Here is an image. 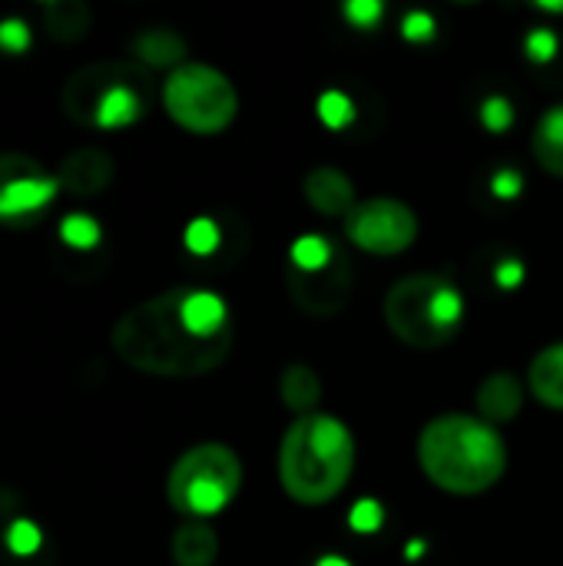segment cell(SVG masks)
<instances>
[{"label": "cell", "mask_w": 563, "mask_h": 566, "mask_svg": "<svg viewBox=\"0 0 563 566\" xmlns=\"http://www.w3.org/2000/svg\"><path fill=\"white\" fill-rule=\"evenodd\" d=\"M60 179L27 153H0V222L43 212L60 196Z\"/></svg>", "instance_id": "obj_9"}, {"label": "cell", "mask_w": 563, "mask_h": 566, "mask_svg": "<svg viewBox=\"0 0 563 566\" xmlns=\"http://www.w3.org/2000/svg\"><path fill=\"white\" fill-rule=\"evenodd\" d=\"M133 56L146 70H176L186 56V40L169 27H149L133 36Z\"/></svg>", "instance_id": "obj_14"}, {"label": "cell", "mask_w": 563, "mask_h": 566, "mask_svg": "<svg viewBox=\"0 0 563 566\" xmlns=\"http://www.w3.org/2000/svg\"><path fill=\"white\" fill-rule=\"evenodd\" d=\"M355 468V438L335 415H305L282 438L279 481L295 504L319 507L335 501Z\"/></svg>", "instance_id": "obj_3"}, {"label": "cell", "mask_w": 563, "mask_h": 566, "mask_svg": "<svg viewBox=\"0 0 563 566\" xmlns=\"http://www.w3.org/2000/svg\"><path fill=\"white\" fill-rule=\"evenodd\" d=\"M30 43H33V36H30L27 20H20V17H3L0 20V50L7 56H23L30 50Z\"/></svg>", "instance_id": "obj_25"}, {"label": "cell", "mask_w": 563, "mask_h": 566, "mask_svg": "<svg viewBox=\"0 0 563 566\" xmlns=\"http://www.w3.org/2000/svg\"><path fill=\"white\" fill-rule=\"evenodd\" d=\"M521 405H524V388L511 371H494L478 388V411L494 428L514 421L521 415Z\"/></svg>", "instance_id": "obj_13"}, {"label": "cell", "mask_w": 563, "mask_h": 566, "mask_svg": "<svg viewBox=\"0 0 563 566\" xmlns=\"http://www.w3.org/2000/svg\"><path fill=\"white\" fill-rule=\"evenodd\" d=\"M531 149L544 172L563 179V103H554L541 113L531 136Z\"/></svg>", "instance_id": "obj_18"}, {"label": "cell", "mask_w": 563, "mask_h": 566, "mask_svg": "<svg viewBox=\"0 0 563 566\" xmlns=\"http://www.w3.org/2000/svg\"><path fill=\"white\" fill-rule=\"evenodd\" d=\"M421 554H425V544H411V547H408V557H411V560H418Z\"/></svg>", "instance_id": "obj_34"}, {"label": "cell", "mask_w": 563, "mask_h": 566, "mask_svg": "<svg viewBox=\"0 0 563 566\" xmlns=\"http://www.w3.org/2000/svg\"><path fill=\"white\" fill-rule=\"evenodd\" d=\"M541 10H563V3H541Z\"/></svg>", "instance_id": "obj_35"}, {"label": "cell", "mask_w": 563, "mask_h": 566, "mask_svg": "<svg viewBox=\"0 0 563 566\" xmlns=\"http://www.w3.org/2000/svg\"><path fill=\"white\" fill-rule=\"evenodd\" d=\"M242 491V461L229 444L206 441L179 454L166 478V497L173 511L202 521L222 514Z\"/></svg>", "instance_id": "obj_6"}, {"label": "cell", "mask_w": 563, "mask_h": 566, "mask_svg": "<svg viewBox=\"0 0 563 566\" xmlns=\"http://www.w3.org/2000/svg\"><path fill=\"white\" fill-rule=\"evenodd\" d=\"M528 381L541 405L563 411V342H554L534 355Z\"/></svg>", "instance_id": "obj_17"}, {"label": "cell", "mask_w": 563, "mask_h": 566, "mask_svg": "<svg viewBox=\"0 0 563 566\" xmlns=\"http://www.w3.org/2000/svg\"><path fill=\"white\" fill-rule=\"evenodd\" d=\"M481 123H484L491 133L508 129V126L514 123V106H511V99H504V96L484 99V103H481Z\"/></svg>", "instance_id": "obj_27"}, {"label": "cell", "mask_w": 563, "mask_h": 566, "mask_svg": "<svg viewBox=\"0 0 563 566\" xmlns=\"http://www.w3.org/2000/svg\"><path fill=\"white\" fill-rule=\"evenodd\" d=\"M285 289L299 312L312 318H335L352 302L355 272H352V262L338 252L325 269H315V272H302L289 265Z\"/></svg>", "instance_id": "obj_10"}, {"label": "cell", "mask_w": 563, "mask_h": 566, "mask_svg": "<svg viewBox=\"0 0 563 566\" xmlns=\"http://www.w3.org/2000/svg\"><path fill=\"white\" fill-rule=\"evenodd\" d=\"M43 13V30L56 43H76L90 33L93 13L83 0H46L40 7Z\"/></svg>", "instance_id": "obj_16"}, {"label": "cell", "mask_w": 563, "mask_h": 566, "mask_svg": "<svg viewBox=\"0 0 563 566\" xmlns=\"http://www.w3.org/2000/svg\"><path fill=\"white\" fill-rule=\"evenodd\" d=\"M319 119L329 129H345L355 119V106H352V99L342 90H325L319 96Z\"/></svg>", "instance_id": "obj_23"}, {"label": "cell", "mask_w": 563, "mask_h": 566, "mask_svg": "<svg viewBox=\"0 0 563 566\" xmlns=\"http://www.w3.org/2000/svg\"><path fill=\"white\" fill-rule=\"evenodd\" d=\"M7 551L13 554V557H33L40 547H43V534H40V527L33 524V521H27V517H20V521H13L10 527H7Z\"/></svg>", "instance_id": "obj_24"}, {"label": "cell", "mask_w": 563, "mask_h": 566, "mask_svg": "<svg viewBox=\"0 0 563 566\" xmlns=\"http://www.w3.org/2000/svg\"><path fill=\"white\" fill-rule=\"evenodd\" d=\"M113 172H116V166L106 149L83 146V149H73L63 156L56 179H60L63 192H70L76 199H90V196H100L113 182Z\"/></svg>", "instance_id": "obj_11"}, {"label": "cell", "mask_w": 563, "mask_h": 566, "mask_svg": "<svg viewBox=\"0 0 563 566\" xmlns=\"http://www.w3.org/2000/svg\"><path fill=\"white\" fill-rule=\"evenodd\" d=\"M518 192H521V176H518L514 169H501V172L494 176V196L514 199Z\"/></svg>", "instance_id": "obj_32"}, {"label": "cell", "mask_w": 563, "mask_h": 566, "mask_svg": "<svg viewBox=\"0 0 563 566\" xmlns=\"http://www.w3.org/2000/svg\"><path fill=\"white\" fill-rule=\"evenodd\" d=\"M315 566H352V564H348V560H342L338 554H329V557H322Z\"/></svg>", "instance_id": "obj_33"}, {"label": "cell", "mask_w": 563, "mask_h": 566, "mask_svg": "<svg viewBox=\"0 0 563 566\" xmlns=\"http://www.w3.org/2000/svg\"><path fill=\"white\" fill-rule=\"evenodd\" d=\"M338 255V249L325 239V235H315V232H305L292 242L289 249V265L292 269H302V272H315V269H325L332 259Z\"/></svg>", "instance_id": "obj_20"}, {"label": "cell", "mask_w": 563, "mask_h": 566, "mask_svg": "<svg viewBox=\"0 0 563 566\" xmlns=\"http://www.w3.org/2000/svg\"><path fill=\"white\" fill-rule=\"evenodd\" d=\"M418 464L435 488L458 497H475L504 478L508 444L484 418L441 415L418 434Z\"/></svg>", "instance_id": "obj_2"}, {"label": "cell", "mask_w": 563, "mask_h": 566, "mask_svg": "<svg viewBox=\"0 0 563 566\" xmlns=\"http://www.w3.org/2000/svg\"><path fill=\"white\" fill-rule=\"evenodd\" d=\"M385 322L411 348H445L465 325V295L445 275H408L388 289Z\"/></svg>", "instance_id": "obj_5"}, {"label": "cell", "mask_w": 563, "mask_h": 566, "mask_svg": "<svg viewBox=\"0 0 563 566\" xmlns=\"http://www.w3.org/2000/svg\"><path fill=\"white\" fill-rule=\"evenodd\" d=\"M63 113L86 129H126L153 106L149 70L136 60H100L66 76L60 90Z\"/></svg>", "instance_id": "obj_4"}, {"label": "cell", "mask_w": 563, "mask_h": 566, "mask_svg": "<svg viewBox=\"0 0 563 566\" xmlns=\"http://www.w3.org/2000/svg\"><path fill=\"white\" fill-rule=\"evenodd\" d=\"M183 298L186 285L166 289L116 318L110 345L133 371L153 378H199L229 358L236 332H196L186 318Z\"/></svg>", "instance_id": "obj_1"}, {"label": "cell", "mask_w": 563, "mask_h": 566, "mask_svg": "<svg viewBox=\"0 0 563 566\" xmlns=\"http://www.w3.org/2000/svg\"><path fill=\"white\" fill-rule=\"evenodd\" d=\"M302 192L309 199V206L322 216H348L358 202H355V186L345 172L332 169V166H319L305 176Z\"/></svg>", "instance_id": "obj_12"}, {"label": "cell", "mask_w": 563, "mask_h": 566, "mask_svg": "<svg viewBox=\"0 0 563 566\" xmlns=\"http://www.w3.org/2000/svg\"><path fill=\"white\" fill-rule=\"evenodd\" d=\"M100 239H103V229H100V222H96L93 216H86V212H70V216L60 219V242H63V245L86 252V249H96Z\"/></svg>", "instance_id": "obj_21"}, {"label": "cell", "mask_w": 563, "mask_h": 566, "mask_svg": "<svg viewBox=\"0 0 563 566\" xmlns=\"http://www.w3.org/2000/svg\"><path fill=\"white\" fill-rule=\"evenodd\" d=\"M183 239H186V249L192 255H212L222 245V226L212 216H199V219H192L186 226V235Z\"/></svg>", "instance_id": "obj_22"}, {"label": "cell", "mask_w": 563, "mask_h": 566, "mask_svg": "<svg viewBox=\"0 0 563 566\" xmlns=\"http://www.w3.org/2000/svg\"><path fill=\"white\" fill-rule=\"evenodd\" d=\"M352 245L372 255H398L418 239V216L398 199H365L345 216Z\"/></svg>", "instance_id": "obj_8"}, {"label": "cell", "mask_w": 563, "mask_h": 566, "mask_svg": "<svg viewBox=\"0 0 563 566\" xmlns=\"http://www.w3.org/2000/svg\"><path fill=\"white\" fill-rule=\"evenodd\" d=\"M524 282V265L518 262V259H504L501 265H498V285L501 289H518Z\"/></svg>", "instance_id": "obj_31"}, {"label": "cell", "mask_w": 563, "mask_h": 566, "mask_svg": "<svg viewBox=\"0 0 563 566\" xmlns=\"http://www.w3.org/2000/svg\"><path fill=\"white\" fill-rule=\"evenodd\" d=\"M345 17L358 27V30H368L382 20V3L378 0H348L345 3Z\"/></svg>", "instance_id": "obj_29"}, {"label": "cell", "mask_w": 563, "mask_h": 566, "mask_svg": "<svg viewBox=\"0 0 563 566\" xmlns=\"http://www.w3.org/2000/svg\"><path fill=\"white\" fill-rule=\"evenodd\" d=\"M348 524H352V531H358V534H375V531H382V524H385V511H382V504L378 501H358L352 511H348Z\"/></svg>", "instance_id": "obj_26"}, {"label": "cell", "mask_w": 563, "mask_h": 566, "mask_svg": "<svg viewBox=\"0 0 563 566\" xmlns=\"http://www.w3.org/2000/svg\"><path fill=\"white\" fill-rule=\"evenodd\" d=\"M402 33H405L408 40H415V43L431 40V33H435V17H431V13H425V10H411V13H405V20H402Z\"/></svg>", "instance_id": "obj_30"}, {"label": "cell", "mask_w": 563, "mask_h": 566, "mask_svg": "<svg viewBox=\"0 0 563 566\" xmlns=\"http://www.w3.org/2000/svg\"><path fill=\"white\" fill-rule=\"evenodd\" d=\"M163 106L186 133L216 136L232 126L239 113V93L222 70L209 63H183L163 83Z\"/></svg>", "instance_id": "obj_7"}, {"label": "cell", "mask_w": 563, "mask_h": 566, "mask_svg": "<svg viewBox=\"0 0 563 566\" xmlns=\"http://www.w3.org/2000/svg\"><path fill=\"white\" fill-rule=\"evenodd\" d=\"M279 395H282V405L289 411L305 418V415H315V408L322 401V381H319V375L309 365H289L282 371Z\"/></svg>", "instance_id": "obj_19"}, {"label": "cell", "mask_w": 563, "mask_h": 566, "mask_svg": "<svg viewBox=\"0 0 563 566\" xmlns=\"http://www.w3.org/2000/svg\"><path fill=\"white\" fill-rule=\"evenodd\" d=\"M524 50H528V56H531V60L548 63V60H554V53H557V33H554V30H548V27H538V30H531V33H528Z\"/></svg>", "instance_id": "obj_28"}, {"label": "cell", "mask_w": 563, "mask_h": 566, "mask_svg": "<svg viewBox=\"0 0 563 566\" xmlns=\"http://www.w3.org/2000/svg\"><path fill=\"white\" fill-rule=\"evenodd\" d=\"M169 554L176 566H212L219 557V537L206 521H189L173 534Z\"/></svg>", "instance_id": "obj_15"}]
</instances>
